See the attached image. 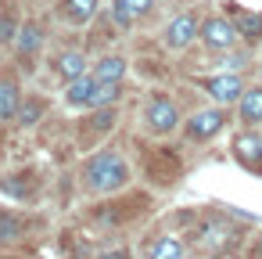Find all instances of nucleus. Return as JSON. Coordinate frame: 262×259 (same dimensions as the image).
Wrapping results in <instances>:
<instances>
[{"instance_id": "nucleus-1", "label": "nucleus", "mask_w": 262, "mask_h": 259, "mask_svg": "<svg viewBox=\"0 0 262 259\" xmlns=\"http://www.w3.org/2000/svg\"><path fill=\"white\" fill-rule=\"evenodd\" d=\"M126 180H129V169H126V162H122L115 151H101V155H94V158L83 166V184H86V191H94V194L119 191V187H126Z\"/></svg>"}, {"instance_id": "nucleus-2", "label": "nucleus", "mask_w": 262, "mask_h": 259, "mask_svg": "<svg viewBox=\"0 0 262 259\" xmlns=\"http://www.w3.org/2000/svg\"><path fill=\"white\" fill-rule=\"evenodd\" d=\"M144 119L155 133H172L180 126V108L169 101V97H151L147 108H144Z\"/></svg>"}, {"instance_id": "nucleus-3", "label": "nucleus", "mask_w": 262, "mask_h": 259, "mask_svg": "<svg viewBox=\"0 0 262 259\" xmlns=\"http://www.w3.org/2000/svg\"><path fill=\"white\" fill-rule=\"evenodd\" d=\"M223 126H226L223 105H219V108H205V112H194V115L187 119V137H190V141H208V137H215Z\"/></svg>"}, {"instance_id": "nucleus-4", "label": "nucleus", "mask_w": 262, "mask_h": 259, "mask_svg": "<svg viewBox=\"0 0 262 259\" xmlns=\"http://www.w3.org/2000/svg\"><path fill=\"white\" fill-rule=\"evenodd\" d=\"M237 26L233 22H226V18H205L201 22V40L212 47V51H230L233 44H237Z\"/></svg>"}, {"instance_id": "nucleus-5", "label": "nucleus", "mask_w": 262, "mask_h": 259, "mask_svg": "<svg viewBox=\"0 0 262 259\" xmlns=\"http://www.w3.org/2000/svg\"><path fill=\"white\" fill-rule=\"evenodd\" d=\"M205 90H208V97L215 101V105H237L241 101V94H244V83H241V76H233V72H223V76H212L208 83H205Z\"/></svg>"}, {"instance_id": "nucleus-6", "label": "nucleus", "mask_w": 262, "mask_h": 259, "mask_svg": "<svg viewBox=\"0 0 262 259\" xmlns=\"http://www.w3.org/2000/svg\"><path fill=\"white\" fill-rule=\"evenodd\" d=\"M233 158L244 169H262V133H241L233 137Z\"/></svg>"}, {"instance_id": "nucleus-7", "label": "nucleus", "mask_w": 262, "mask_h": 259, "mask_svg": "<svg viewBox=\"0 0 262 259\" xmlns=\"http://www.w3.org/2000/svg\"><path fill=\"white\" fill-rule=\"evenodd\" d=\"M198 33H201L198 18H194V15H180V18H172V22H169V29H165V44H169L172 51H183Z\"/></svg>"}, {"instance_id": "nucleus-8", "label": "nucleus", "mask_w": 262, "mask_h": 259, "mask_svg": "<svg viewBox=\"0 0 262 259\" xmlns=\"http://www.w3.org/2000/svg\"><path fill=\"white\" fill-rule=\"evenodd\" d=\"M147 173H151L158 184H169V180H176V176H180V158H176V155H169V151H155V155H151V162H147Z\"/></svg>"}, {"instance_id": "nucleus-9", "label": "nucleus", "mask_w": 262, "mask_h": 259, "mask_svg": "<svg viewBox=\"0 0 262 259\" xmlns=\"http://www.w3.org/2000/svg\"><path fill=\"white\" fill-rule=\"evenodd\" d=\"M94 90H97V76H90V72L69 79V105H76V108H90Z\"/></svg>"}, {"instance_id": "nucleus-10", "label": "nucleus", "mask_w": 262, "mask_h": 259, "mask_svg": "<svg viewBox=\"0 0 262 259\" xmlns=\"http://www.w3.org/2000/svg\"><path fill=\"white\" fill-rule=\"evenodd\" d=\"M230 15H233L237 33H241L248 44L262 40V11H237V8H230Z\"/></svg>"}, {"instance_id": "nucleus-11", "label": "nucleus", "mask_w": 262, "mask_h": 259, "mask_svg": "<svg viewBox=\"0 0 262 259\" xmlns=\"http://www.w3.org/2000/svg\"><path fill=\"white\" fill-rule=\"evenodd\" d=\"M151 8H155V0H115V4H112V15H115L119 26H133V18L147 15Z\"/></svg>"}, {"instance_id": "nucleus-12", "label": "nucleus", "mask_w": 262, "mask_h": 259, "mask_svg": "<svg viewBox=\"0 0 262 259\" xmlns=\"http://www.w3.org/2000/svg\"><path fill=\"white\" fill-rule=\"evenodd\" d=\"M237 108H241V123H244V126L262 123V87L244 90V94H241V101H237Z\"/></svg>"}, {"instance_id": "nucleus-13", "label": "nucleus", "mask_w": 262, "mask_h": 259, "mask_svg": "<svg viewBox=\"0 0 262 259\" xmlns=\"http://www.w3.org/2000/svg\"><path fill=\"white\" fill-rule=\"evenodd\" d=\"M61 15L69 22L83 26V22H90L97 15V0H61Z\"/></svg>"}, {"instance_id": "nucleus-14", "label": "nucleus", "mask_w": 262, "mask_h": 259, "mask_svg": "<svg viewBox=\"0 0 262 259\" xmlns=\"http://www.w3.org/2000/svg\"><path fill=\"white\" fill-rule=\"evenodd\" d=\"M22 234H26L22 216H15V212H0V245H11V241H18Z\"/></svg>"}, {"instance_id": "nucleus-15", "label": "nucleus", "mask_w": 262, "mask_h": 259, "mask_svg": "<svg viewBox=\"0 0 262 259\" xmlns=\"http://www.w3.org/2000/svg\"><path fill=\"white\" fill-rule=\"evenodd\" d=\"M18 115V87L11 79H0V119Z\"/></svg>"}, {"instance_id": "nucleus-16", "label": "nucleus", "mask_w": 262, "mask_h": 259, "mask_svg": "<svg viewBox=\"0 0 262 259\" xmlns=\"http://www.w3.org/2000/svg\"><path fill=\"white\" fill-rule=\"evenodd\" d=\"M94 76H97V79H108V83H119V79L126 76V62L115 58V54H112V58H101L97 69H94Z\"/></svg>"}, {"instance_id": "nucleus-17", "label": "nucleus", "mask_w": 262, "mask_h": 259, "mask_svg": "<svg viewBox=\"0 0 262 259\" xmlns=\"http://www.w3.org/2000/svg\"><path fill=\"white\" fill-rule=\"evenodd\" d=\"M58 72H61L65 79L83 76V72H86V58H83V54H76V51H69V54H61V58H58Z\"/></svg>"}, {"instance_id": "nucleus-18", "label": "nucleus", "mask_w": 262, "mask_h": 259, "mask_svg": "<svg viewBox=\"0 0 262 259\" xmlns=\"http://www.w3.org/2000/svg\"><path fill=\"white\" fill-rule=\"evenodd\" d=\"M40 44H43V33H40L36 26L18 29V54H36V51H40Z\"/></svg>"}, {"instance_id": "nucleus-19", "label": "nucleus", "mask_w": 262, "mask_h": 259, "mask_svg": "<svg viewBox=\"0 0 262 259\" xmlns=\"http://www.w3.org/2000/svg\"><path fill=\"white\" fill-rule=\"evenodd\" d=\"M119 97V83H108V79H97V90L90 97V108H104V105H115Z\"/></svg>"}, {"instance_id": "nucleus-20", "label": "nucleus", "mask_w": 262, "mask_h": 259, "mask_svg": "<svg viewBox=\"0 0 262 259\" xmlns=\"http://www.w3.org/2000/svg\"><path fill=\"white\" fill-rule=\"evenodd\" d=\"M115 126V108L112 105H104V108H97L94 115H90V130L94 133H104V130H112Z\"/></svg>"}, {"instance_id": "nucleus-21", "label": "nucleus", "mask_w": 262, "mask_h": 259, "mask_svg": "<svg viewBox=\"0 0 262 259\" xmlns=\"http://www.w3.org/2000/svg\"><path fill=\"white\" fill-rule=\"evenodd\" d=\"M201 237H205V241H208V245H215V248H219V245H223V241H226V237H230V227H226V223H208V227H205V234H201Z\"/></svg>"}, {"instance_id": "nucleus-22", "label": "nucleus", "mask_w": 262, "mask_h": 259, "mask_svg": "<svg viewBox=\"0 0 262 259\" xmlns=\"http://www.w3.org/2000/svg\"><path fill=\"white\" fill-rule=\"evenodd\" d=\"M40 112H43V105H40V101H26V105L18 108V123H22V126H33Z\"/></svg>"}, {"instance_id": "nucleus-23", "label": "nucleus", "mask_w": 262, "mask_h": 259, "mask_svg": "<svg viewBox=\"0 0 262 259\" xmlns=\"http://www.w3.org/2000/svg\"><path fill=\"white\" fill-rule=\"evenodd\" d=\"M151 255H183V245L172 241V237H165V241H158V245L151 248Z\"/></svg>"}]
</instances>
